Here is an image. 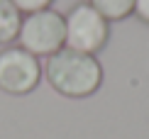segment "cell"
<instances>
[{
    "mask_svg": "<svg viewBox=\"0 0 149 139\" xmlns=\"http://www.w3.org/2000/svg\"><path fill=\"white\" fill-rule=\"evenodd\" d=\"M44 76L49 85L66 98H88L103 83V68L93 54L64 47L47 59Z\"/></svg>",
    "mask_w": 149,
    "mask_h": 139,
    "instance_id": "cell-1",
    "label": "cell"
},
{
    "mask_svg": "<svg viewBox=\"0 0 149 139\" xmlns=\"http://www.w3.org/2000/svg\"><path fill=\"white\" fill-rule=\"evenodd\" d=\"M20 47L32 56H52L66 44V22L54 10H39L22 17L20 24Z\"/></svg>",
    "mask_w": 149,
    "mask_h": 139,
    "instance_id": "cell-2",
    "label": "cell"
},
{
    "mask_svg": "<svg viewBox=\"0 0 149 139\" xmlns=\"http://www.w3.org/2000/svg\"><path fill=\"white\" fill-rule=\"evenodd\" d=\"M64 22H66V47L73 51L95 54L108 42V20L93 5L86 3L76 5L64 17Z\"/></svg>",
    "mask_w": 149,
    "mask_h": 139,
    "instance_id": "cell-3",
    "label": "cell"
},
{
    "mask_svg": "<svg viewBox=\"0 0 149 139\" xmlns=\"http://www.w3.org/2000/svg\"><path fill=\"white\" fill-rule=\"evenodd\" d=\"M42 66L39 59L22 47H10L0 51V90L10 95H27L39 85Z\"/></svg>",
    "mask_w": 149,
    "mask_h": 139,
    "instance_id": "cell-4",
    "label": "cell"
},
{
    "mask_svg": "<svg viewBox=\"0 0 149 139\" xmlns=\"http://www.w3.org/2000/svg\"><path fill=\"white\" fill-rule=\"evenodd\" d=\"M22 24V12L12 0H0V44H10L17 39Z\"/></svg>",
    "mask_w": 149,
    "mask_h": 139,
    "instance_id": "cell-5",
    "label": "cell"
},
{
    "mask_svg": "<svg viewBox=\"0 0 149 139\" xmlns=\"http://www.w3.org/2000/svg\"><path fill=\"white\" fill-rule=\"evenodd\" d=\"M91 5L105 20H122L134 12V0H91Z\"/></svg>",
    "mask_w": 149,
    "mask_h": 139,
    "instance_id": "cell-6",
    "label": "cell"
},
{
    "mask_svg": "<svg viewBox=\"0 0 149 139\" xmlns=\"http://www.w3.org/2000/svg\"><path fill=\"white\" fill-rule=\"evenodd\" d=\"M15 3V8L24 12V15H29V12H39V10H47L49 5H52V0H12Z\"/></svg>",
    "mask_w": 149,
    "mask_h": 139,
    "instance_id": "cell-7",
    "label": "cell"
},
{
    "mask_svg": "<svg viewBox=\"0 0 149 139\" xmlns=\"http://www.w3.org/2000/svg\"><path fill=\"white\" fill-rule=\"evenodd\" d=\"M134 12L139 20L149 22V0H134Z\"/></svg>",
    "mask_w": 149,
    "mask_h": 139,
    "instance_id": "cell-8",
    "label": "cell"
}]
</instances>
